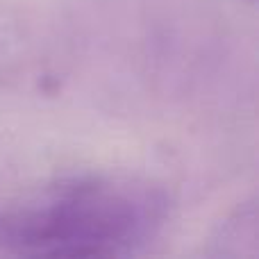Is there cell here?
I'll return each mask as SVG.
<instances>
[{
    "mask_svg": "<svg viewBox=\"0 0 259 259\" xmlns=\"http://www.w3.org/2000/svg\"><path fill=\"white\" fill-rule=\"evenodd\" d=\"M170 209L168 191L141 175H64L0 207V252L132 257L164 232Z\"/></svg>",
    "mask_w": 259,
    "mask_h": 259,
    "instance_id": "cell-1",
    "label": "cell"
},
{
    "mask_svg": "<svg viewBox=\"0 0 259 259\" xmlns=\"http://www.w3.org/2000/svg\"><path fill=\"white\" fill-rule=\"evenodd\" d=\"M55 34L25 9L0 7V84L55 91L62 62Z\"/></svg>",
    "mask_w": 259,
    "mask_h": 259,
    "instance_id": "cell-2",
    "label": "cell"
},
{
    "mask_svg": "<svg viewBox=\"0 0 259 259\" xmlns=\"http://www.w3.org/2000/svg\"><path fill=\"white\" fill-rule=\"evenodd\" d=\"M239 241H248L250 246L257 248V209L255 202H246V207L237 209L232 219L225 221L221 228L219 237H216V246H219V255H228V248Z\"/></svg>",
    "mask_w": 259,
    "mask_h": 259,
    "instance_id": "cell-3",
    "label": "cell"
}]
</instances>
